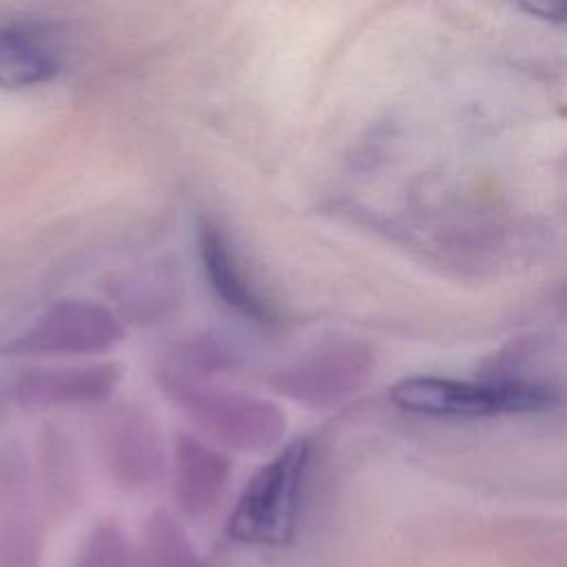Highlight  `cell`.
<instances>
[{
	"mask_svg": "<svg viewBox=\"0 0 567 567\" xmlns=\"http://www.w3.org/2000/svg\"><path fill=\"white\" fill-rule=\"evenodd\" d=\"M310 452L306 439H295L252 474L228 516L226 532L233 540L261 547H284L292 540Z\"/></svg>",
	"mask_w": 567,
	"mask_h": 567,
	"instance_id": "obj_1",
	"label": "cell"
},
{
	"mask_svg": "<svg viewBox=\"0 0 567 567\" xmlns=\"http://www.w3.org/2000/svg\"><path fill=\"white\" fill-rule=\"evenodd\" d=\"M390 401L425 416H496L543 412L558 403L560 394L543 381H463L447 377H408L388 392Z\"/></svg>",
	"mask_w": 567,
	"mask_h": 567,
	"instance_id": "obj_2",
	"label": "cell"
},
{
	"mask_svg": "<svg viewBox=\"0 0 567 567\" xmlns=\"http://www.w3.org/2000/svg\"><path fill=\"white\" fill-rule=\"evenodd\" d=\"M164 390L188 419L217 443L239 452L272 447L286 432V414L255 394L206 388L182 374H166Z\"/></svg>",
	"mask_w": 567,
	"mask_h": 567,
	"instance_id": "obj_3",
	"label": "cell"
},
{
	"mask_svg": "<svg viewBox=\"0 0 567 567\" xmlns=\"http://www.w3.org/2000/svg\"><path fill=\"white\" fill-rule=\"evenodd\" d=\"M122 334V323L109 308L93 301L62 299L7 343L4 352L13 357L95 354L113 348Z\"/></svg>",
	"mask_w": 567,
	"mask_h": 567,
	"instance_id": "obj_4",
	"label": "cell"
},
{
	"mask_svg": "<svg viewBox=\"0 0 567 567\" xmlns=\"http://www.w3.org/2000/svg\"><path fill=\"white\" fill-rule=\"evenodd\" d=\"M370 354L359 346H337L292 363L275 377V388L310 405H328L357 392L372 370Z\"/></svg>",
	"mask_w": 567,
	"mask_h": 567,
	"instance_id": "obj_5",
	"label": "cell"
},
{
	"mask_svg": "<svg viewBox=\"0 0 567 567\" xmlns=\"http://www.w3.org/2000/svg\"><path fill=\"white\" fill-rule=\"evenodd\" d=\"M100 450L115 481L140 487L151 483L162 467V441L157 425L135 405H117L104 414Z\"/></svg>",
	"mask_w": 567,
	"mask_h": 567,
	"instance_id": "obj_6",
	"label": "cell"
},
{
	"mask_svg": "<svg viewBox=\"0 0 567 567\" xmlns=\"http://www.w3.org/2000/svg\"><path fill=\"white\" fill-rule=\"evenodd\" d=\"M40 547L29 467L9 445L0 450V567H40Z\"/></svg>",
	"mask_w": 567,
	"mask_h": 567,
	"instance_id": "obj_7",
	"label": "cell"
},
{
	"mask_svg": "<svg viewBox=\"0 0 567 567\" xmlns=\"http://www.w3.org/2000/svg\"><path fill=\"white\" fill-rule=\"evenodd\" d=\"M122 370L113 363L31 368L16 381V396L27 408L97 403L113 394Z\"/></svg>",
	"mask_w": 567,
	"mask_h": 567,
	"instance_id": "obj_8",
	"label": "cell"
},
{
	"mask_svg": "<svg viewBox=\"0 0 567 567\" xmlns=\"http://www.w3.org/2000/svg\"><path fill=\"white\" fill-rule=\"evenodd\" d=\"M199 257L210 290L233 312L261 326L277 321V310L248 279L226 237L213 224L199 226Z\"/></svg>",
	"mask_w": 567,
	"mask_h": 567,
	"instance_id": "obj_9",
	"label": "cell"
},
{
	"mask_svg": "<svg viewBox=\"0 0 567 567\" xmlns=\"http://www.w3.org/2000/svg\"><path fill=\"white\" fill-rule=\"evenodd\" d=\"M228 458L193 434L179 432L173 447V494L188 514H204L224 494Z\"/></svg>",
	"mask_w": 567,
	"mask_h": 567,
	"instance_id": "obj_10",
	"label": "cell"
},
{
	"mask_svg": "<svg viewBox=\"0 0 567 567\" xmlns=\"http://www.w3.org/2000/svg\"><path fill=\"white\" fill-rule=\"evenodd\" d=\"M58 71L55 58L27 31L0 29V84L24 89L47 82Z\"/></svg>",
	"mask_w": 567,
	"mask_h": 567,
	"instance_id": "obj_11",
	"label": "cell"
},
{
	"mask_svg": "<svg viewBox=\"0 0 567 567\" xmlns=\"http://www.w3.org/2000/svg\"><path fill=\"white\" fill-rule=\"evenodd\" d=\"M142 567H204L182 525L157 509L144 527Z\"/></svg>",
	"mask_w": 567,
	"mask_h": 567,
	"instance_id": "obj_12",
	"label": "cell"
},
{
	"mask_svg": "<svg viewBox=\"0 0 567 567\" xmlns=\"http://www.w3.org/2000/svg\"><path fill=\"white\" fill-rule=\"evenodd\" d=\"M40 474H42V489L53 505H66L69 494L75 489V465L73 454L58 430L42 432L40 439Z\"/></svg>",
	"mask_w": 567,
	"mask_h": 567,
	"instance_id": "obj_13",
	"label": "cell"
},
{
	"mask_svg": "<svg viewBox=\"0 0 567 567\" xmlns=\"http://www.w3.org/2000/svg\"><path fill=\"white\" fill-rule=\"evenodd\" d=\"M78 567H135L122 529L111 520L95 525L84 540Z\"/></svg>",
	"mask_w": 567,
	"mask_h": 567,
	"instance_id": "obj_14",
	"label": "cell"
},
{
	"mask_svg": "<svg viewBox=\"0 0 567 567\" xmlns=\"http://www.w3.org/2000/svg\"><path fill=\"white\" fill-rule=\"evenodd\" d=\"M525 13L536 16L547 22H565V0H518Z\"/></svg>",
	"mask_w": 567,
	"mask_h": 567,
	"instance_id": "obj_15",
	"label": "cell"
}]
</instances>
